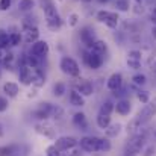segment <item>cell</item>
<instances>
[{
    "mask_svg": "<svg viewBox=\"0 0 156 156\" xmlns=\"http://www.w3.org/2000/svg\"><path fill=\"white\" fill-rule=\"evenodd\" d=\"M40 3H41V8L44 11L46 24L49 26V29H52V30L61 29L64 21H62V18H61V15H59V12H58V9H56V6L53 3V0H40Z\"/></svg>",
    "mask_w": 156,
    "mask_h": 156,
    "instance_id": "obj_1",
    "label": "cell"
},
{
    "mask_svg": "<svg viewBox=\"0 0 156 156\" xmlns=\"http://www.w3.org/2000/svg\"><path fill=\"white\" fill-rule=\"evenodd\" d=\"M59 68L64 74H67L70 77H79L80 76V65L71 56H62L61 61H59Z\"/></svg>",
    "mask_w": 156,
    "mask_h": 156,
    "instance_id": "obj_2",
    "label": "cell"
},
{
    "mask_svg": "<svg viewBox=\"0 0 156 156\" xmlns=\"http://www.w3.org/2000/svg\"><path fill=\"white\" fill-rule=\"evenodd\" d=\"M96 18L99 23H103L105 26H108L109 29H117L118 23H120V17L117 12H112V11H99L96 14Z\"/></svg>",
    "mask_w": 156,
    "mask_h": 156,
    "instance_id": "obj_3",
    "label": "cell"
},
{
    "mask_svg": "<svg viewBox=\"0 0 156 156\" xmlns=\"http://www.w3.org/2000/svg\"><path fill=\"white\" fill-rule=\"evenodd\" d=\"M103 61L105 59L102 55H97V53H94L90 49H87L83 52V64L88 68H91V70H99L103 65Z\"/></svg>",
    "mask_w": 156,
    "mask_h": 156,
    "instance_id": "obj_4",
    "label": "cell"
},
{
    "mask_svg": "<svg viewBox=\"0 0 156 156\" xmlns=\"http://www.w3.org/2000/svg\"><path fill=\"white\" fill-rule=\"evenodd\" d=\"M146 141H147V138H144V136L130 135V138H129L127 143H126V149H124V150H129V152L138 155V153H141L143 149L146 147Z\"/></svg>",
    "mask_w": 156,
    "mask_h": 156,
    "instance_id": "obj_5",
    "label": "cell"
},
{
    "mask_svg": "<svg viewBox=\"0 0 156 156\" xmlns=\"http://www.w3.org/2000/svg\"><path fill=\"white\" fill-rule=\"evenodd\" d=\"M77 144H79V140H77V138L67 135V136H59V138H56V141H55L53 146L62 153V152H68V150L77 147Z\"/></svg>",
    "mask_w": 156,
    "mask_h": 156,
    "instance_id": "obj_6",
    "label": "cell"
},
{
    "mask_svg": "<svg viewBox=\"0 0 156 156\" xmlns=\"http://www.w3.org/2000/svg\"><path fill=\"white\" fill-rule=\"evenodd\" d=\"M99 136H82L79 140V147L82 149V152H87V153H96L99 152Z\"/></svg>",
    "mask_w": 156,
    "mask_h": 156,
    "instance_id": "obj_7",
    "label": "cell"
},
{
    "mask_svg": "<svg viewBox=\"0 0 156 156\" xmlns=\"http://www.w3.org/2000/svg\"><path fill=\"white\" fill-rule=\"evenodd\" d=\"M50 52V47H49V43L44 41V40H37L35 43L30 44V49H29V53L41 58V59H46V56Z\"/></svg>",
    "mask_w": 156,
    "mask_h": 156,
    "instance_id": "obj_8",
    "label": "cell"
},
{
    "mask_svg": "<svg viewBox=\"0 0 156 156\" xmlns=\"http://www.w3.org/2000/svg\"><path fill=\"white\" fill-rule=\"evenodd\" d=\"M79 38H80L82 44L85 46V49H91L93 43L97 40L96 38V32H94V29L91 26H83L80 29V32H79Z\"/></svg>",
    "mask_w": 156,
    "mask_h": 156,
    "instance_id": "obj_9",
    "label": "cell"
},
{
    "mask_svg": "<svg viewBox=\"0 0 156 156\" xmlns=\"http://www.w3.org/2000/svg\"><path fill=\"white\" fill-rule=\"evenodd\" d=\"M37 40H40V29L37 24H32V26H26L23 27V41L26 44H32L35 43Z\"/></svg>",
    "mask_w": 156,
    "mask_h": 156,
    "instance_id": "obj_10",
    "label": "cell"
},
{
    "mask_svg": "<svg viewBox=\"0 0 156 156\" xmlns=\"http://www.w3.org/2000/svg\"><path fill=\"white\" fill-rule=\"evenodd\" d=\"M32 77H34V68L29 65H21L18 67V80L24 87L32 85Z\"/></svg>",
    "mask_w": 156,
    "mask_h": 156,
    "instance_id": "obj_11",
    "label": "cell"
},
{
    "mask_svg": "<svg viewBox=\"0 0 156 156\" xmlns=\"http://www.w3.org/2000/svg\"><path fill=\"white\" fill-rule=\"evenodd\" d=\"M35 130H37L40 135H44L46 138H50V140H55V138H56V129L53 127L52 124L47 123V120L38 123V124L35 126Z\"/></svg>",
    "mask_w": 156,
    "mask_h": 156,
    "instance_id": "obj_12",
    "label": "cell"
},
{
    "mask_svg": "<svg viewBox=\"0 0 156 156\" xmlns=\"http://www.w3.org/2000/svg\"><path fill=\"white\" fill-rule=\"evenodd\" d=\"M156 115V105L155 103H146L144 108L141 109V112L138 114V118L143 121V123H147L149 120H152Z\"/></svg>",
    "mask_w": 156,
    "mask_h": 156,
    "instance_id": "obj_13",
    "label": "cell"
},
{
    "mask_svg": "<svg viewBox=\"0 0 156 156\" xmlns=\"http://www.w3.org/2000/svg\"><path fill=\"white\" fill-rule=\"evenodd\" d=\"M114 111H115L118 115H121V117L129 115V114L132 112V103H130V100L126 99V97H124V99H120V100L115 103Z\"/></svg>",
    "mask_w": 156,
    "mask_h": 156,
    "instance_id": "obj_14",
    "label": "cell"
},
{
    "mask_svg": "<svg viewBox=\"0 0 156 156\" xmlns=\"http://www.w3.org/2000/svg\"><path fill=\"white\" fill-rule=\"evenodd\" d=\"M76 90L83 96V97H90L94 94V85L90 82V80H85V79H80L77 83H76Z\"/></svg>",
    "mask_w": 156,
    "mask_h": 156,
    "instance_id": "obj_15",
    "label": "cell"
},
{
    "mask_svg": "<svg viewBox=\"0 0 156 156\" xmlns=\"http://www.w3.org/2000/svg\"><path fill=\"white\" fill-rule=\"evenodd\" d=\"M106 87H108V90L109 91H117V90H120L121 87H123V76H121V73H114V74H111L109 76V79H108V82H106Z\"/></svg>",
    "mask_w": 156,
    "mask_h": 156,
    "instance_id": "obj_16",
    "label": "cell"
},
{
    "mask_svg": "<svg viewBox=\"0 0 156 156\" xmlns=\"http://www.w3.org/2000/svg\"><path fill=\"white\" fill-rule=\"evenodd\" d=\"M68 102L74 108H82V106H85V97L74 88V90H70V93H68Z\"/></svg>",
    "mask_w": 156,
    "mask_h": 156,
    "instance_id": "obj_17",
    "label": "cell"
},
{
    "mask_svg": "<svg viewBox=\"0 0 156 156\" xmlns=\"http://www.w3.org/2000/svg\"><path fill=\"white\" fill-rule=\"evenodd\" d=\"M71 121L79 130H88V120H87V115L83 112H76L73 115Z\"/></svg>",
    "mask_w": 156,
    "mask_h": 156,
    "instance_id": "obj_18",
    "label": "cell"
},
{
    "mask_svg": "<svg viewBox=\"0 0 156 156\" xmlns=\"http://www.w3.org/2000/svg\"><path fill=\"white\" fill-rule=\"evenodd\" d=\"M46 83V73L43 68H34V77H32V85L35 88H41Z\"/></svg>",
    "mask_w": 156,
    "mask_h": 156,
    "instance_id": "obj_19",
    "label": "cell"
},
{
    "mask_svg": "<svg viewBox=\"0 0 156 156\" xmlns=\"http://www.w3.org/2000/svg\"><path fill=\"white\" fill-rule=\"evenodd\" d=\"M3 93L9 97V99H15L20 93V87L15 82H6L3 83Z\"/></svg>",
    "mask_w": 156,
    "mask_h": 156,
    "instance_id": "obj_20",
    "label": "cell"
},
{
    "mask_svg": "<svg viewBox=\"0 0 156 156\" xmlns=\"http://www.w3.org/2000/svg\"><path fill=\"white\" fill-rule=\"evenodd\" d=\"M23 41V35L17 27H11L9 32V47H18Z\"/></svg>",
    "mask_w": 156,
    "mask_h": 156,
    "instance_id": "obj_21",
    "label": "cell"
},
{
    "mask_svg": "<svg viewBox=\"0 0 156 156\" xmlns=\"http://www.w3.org/2000/svg\"><path fill=\"white\" fill-rule=\"evenodd\" d=\"M123 130V126L120 123H111L106 129H105V135L111 140V138H117Z\"/></svg>",
    "mask_w": 156,
    "mask_h": 156,
    "instance_id": "obj_22",
    "label": "cell"
},
{
    "mask_svg": "<svg viewBox=\"0 0 156 156\" xmlns=\"http://www.w3.org/2000/svg\"><path fill=\"white\" fill-rule=\"evenodd\" d=\"M2 65L6 68V70H14V67L17 65L15 64V55L11 52V50H8V52L3 55V58H2Z\"/></svg>",
    "mask_w": 156,
    "mask_h": 156,
    "instance_id": "obj_23",
    "label": "cell"
},
{
    "mask_svg": "<svg viewBox=\"0 0 156 156\" xmlns=\"http://www.w3.org/2000/svg\"><path fill=\"white\" fill-rule=\"evenodd\" d=\"M90 50H93V52L97 53V55L105 56V55L108 53V44L105 43L103 40H96V41L93 43V46H91V49H90Z\"/></svg>",
    "mask_w": 156,
    "mask_h": 156,
    "instance_id": "obj_24",
    "label": "cell"
},
{
    "mask_svg": "<svg viewBox=\"0 0 156 156\" xmlns=\"http://www.w3.org/2000/svg\"><path fill=\"white\" fill-rule=\"evenodd\" d=\"M96 123L99 126V129H106L111 123H112V117L111 115H106V114H97V118H96Z\"/></svg>",
    "mask_w": 156,
    "mask_h": 156,
    "instance_id": "obj_25",
    "label": "cell"
},
{
    "mask_svg": "<svg viewBox=\"0 0 156 156\" xmlns=\"http://www.w3.org/2000/svg\"><path fill=\"white\" fill-rule=\"evenodd\" d=\"M35 8V0H18V11L20 12H32Z\"/></svg>",
    "mask_w": 156,
    "mask_h": 156,
    "instance_id": "obj_26",
    "label": "cell"
},
{
    "mask_svg": "<svg viewBox=\"0 0 156 156\" xmlns=\"http://www.w3.org/2000/svg\"><path fill=\"white\" fill-rule=\"evenodd\" d=\"M146 83H147V76H146V74H143V73H136V74L132 76V85H133V87L141 88V87H144Z\"/></svg>",
    "mask_w": 156,
    "mask_h": 156,
    "instance_id": "obj_27",
    "label": "cell"
},
{
    "mask_svg": "<svg viewBox=\"0 0 156 156\" xmlns=\"http://www.w3.org/2000/svg\"><path fill=\"white\" fill-rule=\"evenodd\" d=\"M114 6L117 8L118 12H129L132 9V5L129 0H115L114 2Z\"/></svg>",
    "mask_w": 156,
    "mask_h": 156,
    "instance_id": "obj_28",
    "label": "cell"
},
{
    "mask_svg": "<svg viewBox=\"0 0 156 156\" xmlns=\"http://www.w3.org/2000/svg\"><path fill=\"white\" fill-rule=\"evenodd\" d=\"M9 49V32L5 29H0V50Z\"/></svg>",
    "mask_w": 156,
    "mask_h": 156,
    "instance_id": "obj_29",
    "label": "cell"
},
{
    "mask_svg": "<svg viewBox=\"0 0 156 156\" xmlns=\"http://www.w3.org/2000/svg\"><path fill=\"white\" fill-rule=\"evenodd\" d=\"M114 108H115V103L112 100H105L103 103L100 105V109L99 112L100 114H106V115H111L114 112Z\"/></svg>",
    "mask_w": 156,
    "mask_h": 156,
    "instance_id": "obj_30",
    "label": "cell"
},
{
    "mask_svg": "<svg viewBox=\"0 0 156 156\" xmlns=\"http://www.w3.org/2000/svg\"><path fill=\"white\" fill-rule=\"evenodd\" d=\"M67 93V85L64 82H56L53 85V96L55 97H62Z\"/></svg>",
    "mask_w": 156,
    "mask_h": 156,
    "instance_id": "obj_31",
    "label": "cell"
},
{
    "mask_svg": "<svg viewBox=\"0 0 156 156\" xmlns=\"http://www.w3.org/2000/svg\"><path fill=\"white\" fill-rule=\"evenodd\" d=\"M111 149H112V143L109 141L108 136H105V138H100V140H99V152L108 153V152H111Z\"/></svg>",
    "mask_w": 156,
    "mask_h": 156,
    "instance_id": "obj_32",
    "label": "cell"
},
{
    "mask_svg": "<svg viewBox=\"0 0 156 156\" xmlns=\"http://www.w3.org/2000/svg\"><path fill=\"white\" fill-rule=\"evenodd\" d=\"M141 124H143V121H141V120H140L138 117L132 118V120L129 121V124H127V129H126V130H127V133L133 135V133L136 132V129H138V127H140Z\"/></svg>",
    "mask_w": 156,
    "mask_h": 156,
    "instance_id": "obj_33",
    "label": "cell"
},
{
    "mask_svg": "<svg viewBox=\"0 0 156 156\" xmlns=\"http://www.w3.org/2000/svg\"><path fill=\"white\" fill-rule=\"evenodd\" d=\"M136 99H138L143 105H146V103H149V102H150V94H149V91L138 88V91H136Z\"/></svg>",
    "mask_w": 156,
    "mask_h": 156,
    "instance_id": "obj_34",
    "label": "cell"
},
{
    "mask_svg": "<svg viewBox=\"0 0 156 156\" xmlns=\"http://www.w3.org/2000/svg\"><path fill=\"white\" fill-rule=\"evenodd\" d=\"M64 117V109L59 106V105H53L52 112H50V118H55V120H61Z\"/></svg>",
    "mask_w": 156,
    "mask_h": 156,
    "instance_id": "obj_35",
    "label": "cell"
},
{
    "mask_svg": "<svg viewBox=\"0 0 156 156\" xmlns=\"http://www.w3.org/2000/svg\"><path fill=\"white\" fill-rule=\"evenodd\" d=\"M126 64H127V67H129L130 70H135V71L141 68V61H138V59H130V58H127Z\"/></svg>",
    "mask_w": 156,
    "mask_h": 156,
    "instance_id": "obj_36",
    "label": "cell"
},
{
    "mask_svg": "<svg viewBox=\"0 0 156 156\" xmlns=\"http://www.w3.org/2000/svg\"><path fill=\"white\" fill-rule=\"evenodd\" d=\"M79 20H80V17L76 14V12H71L70 15H68V24L71 26V27H74V26H77V23H79Z\"/></svg>",
    "mask_w": 156,
    "mask_h": 156,
    "instance_id": "obj_37",
    "label": "cell"
},
{
    "mask_svg": "<svg viewBox=\"0 0 156 156\" xmlns=\"http://www.w3.org/2000/svg\"><path fill=\"white\" fill-rule=\"evenodd\" d=\"M156 153V149L155 146H146L141 152V156H155Z\"/></svg>",
    "mask_w": 156,
    "mask_h": 156,
    "instance_id": "obj_38",
    "label": "cell"
},
{
    "mask_svg": "<svg viewBox=\"0 0 156 156\" xmlns=\"http://www.w3.org/2000/svg\"><path fill=\"white\" fill-rule=\"evenodd\" d=\"M8 108H9V102H8V99H6V97H3V96H0V114H2V112H6V111H8Z\"/></svg>",
    "mask_w": 156,
    "mask_h": 156,
    "instance_id": "obj_39",
    "label": "cell"
},
{
    "mask_svg": "<svg viewBox=\"0 0 156 156\" xmlns=\"http://www.w3.org/2000/svg\"><path fill=\"white\" fill-rule=\"evenodd\" d=\"M46 156H61V152L55 147V146H49L47 147V150H46Z\"/></svg>",
    "mask_w": 156,
    "mask_h": 156,
    "instance_id": "obj_40",
    "label": "cell"
},
{
    "mask_svg": "<svg viewBox=\"0 0 156 156\" xmlns=\"http://www.w3.org/2000/svg\"><path fill=\"white\" fill-rule=\"evenodd\" d=\"M127 58L141 61V58H143V53H141V50H130V52L127 53Z\"/></svg>",
    "mask_w": 156,
    "mask_h": 156,
    "instance_id": "obj_41",
    "label": "cell"
},
{
    "mask_svg": "<svg viewBox=\"0 0 156 156\" xmlns=\"http://www.w3.org/2000/svg\"><path fill=\"white\" fill-rule=\"evenodd\" d=\"M12 5V0H0V11H8Z\"/></svg>",
    "mask_w": 156,
    "mask_h": 156,
    "instance_id": "obj_42",
    "label": "cell"
},
{
    "mask_svg": "<svg viewBox=\"0 0 156 156\" xmlns=\"http://www.w3.org/2000/svg\"><path fill=\"white\" fill-rule=\"evenodd\" d=\"M0 156H11L9 146H3V147H0Z\"/></svg>",
    "mask_w": 156,
    "mask_h": 156,
    "instance_id": "obj_43",
    "label": "cell"
},
{
    "mask_svg": "<svg viewBox=\"0 0 156 156\" xmlns=\"http://www.w3.org/2000/svg\"><path fill=\"white\" fill-rule=\"evenodd\" d=\"M133 12H135V14H143V12H144V8H143V5H140V2H138V5L135 6Z\"/></svg>",
    "mask_w": 156,
    "mask_h": 156,
    "instance_id": "obj_44",
    "label": "cell"
},
{
    "mask_svg": "<svg viewBox=\"0 0 156 156\" xmlns=\"http://www.w3.org/2000/svg\"><path fill=\"white\" fill-rule=\"evenodd\" d=\"M5 136V129H3V124L0 123V138H3Z\"/></svg>",
    "mask_w": 156,
    "mask_h": 156,
    "instance_id": "obj_45",
    "label": "cell"
},
{
    "mask_svg": "<svg viewBox=\"0 0 156 156\" xmlns=\"http://www.w3.org/2000/svg\"><path fill=\"white\" fill-rule=\"evenodd\" d=\"M152 37H153V40H156V26L152 27Z\"/></svg>",
    "mask_w": 156,
    "mask_h": 156,
    "instance_id": "obj_46",
    "label": "cell"
},
{
    "mask_svg": "<svg viewBox=\"0 0 156 156\" xmlns=\"http://www.w3.org/2000/svg\"><path fill=\"white\" fill-rule=\"evenodd\" d=\"M150 21L153 23V26H156V17L155 15H152V14H150Z\"/></svg>",
    "mask_w": 156,
    "mask_h": 156,
    "instance_id": "obj_47",
    "label": "cell"
},
{
    "mask_svg": "<svg viewBox=\"0 0 156 156\" xmlns=\"http://www.w3.org/2000/svg\"><path fill=\"white\" fill-rule=\"evenodd\" d=\"M96 2H97V3H100V5H106L109 0H96Z\"/></svg>",
    "mask_w": 156,
    "mask_h": 156,
    "instance_id": "obj_48",
    "label": "cell"
},
{
    "mask_svg": "<svg viewBox=\"0 0 156 156\" xmlns=\"http://www.w3.org/2000/svg\"><path fill=\"white\" fill-rule=\"evenodd\" d=\"M152 15H155L156 17V3L153 5V8H152Z\"/></svg>",
    "mask_w": 156,
    "mask_h": 156,
    "instance_id": "obj_49",
    "label": "cell"
},
{
    "mask_svg": "<svg viewBox=\"0 0 156 156\" xmlns=\"http://www.w3.org/2000/svg\"><path fill=\"white\" fill-rule=\"evenodd\" d=\"M152 71H153V73H156V61L153 62V65H152Z\"/></svg>",
    "mask_w": 156,
    "mask_h": 156,
    "instance_id": "obj_50",
    "label": "cell"
},
{
    "mask_svg": "<svg viewBox=\"0 0 156 156\" xmlns=\"http://www.w3.org/2000/svg\"><path fill=\"white\" fill-rule=\"evenodd\" d=\"M2 58H3V53H2V50H0V65H2Z\"/></svg>",
    "mask_w": 156,
    "mask_h": 156,
    "instance_id": "obj_51",
    "label": "cell"
},
{
    "mask_svg": "<svg viewBox=\"0 0 156 156\" xmlns=\"http://www.w3.org/2000/svg\"><path fill=\"white\" fill-rule=\"evenodd\" d=\"M80 2H83V3H90V2H93V0H80Z\"/></svg>",
    "mask_w": 156,
    "mask_h": 156,
    "instance_id": "obj_52",
    "label": "cell"
},
{
    "mask_svg": "<svg viewBox=\"0 0 156 156\" xmlns=\"http://www.w3.org/2000/svg\"><path fill=\"white\" fill-rule=\"evenodd\" d=\"M0 77H2V70H0Z\"/></svg>",
    "mask_w": 156,
    "mask_h": 156,
    "instance_id": "obj_53",
    "label": "cell"
},
{
    "mask_svg": "<svg viewBox=\"0 0 156 156\" xmlns=\"http://www.w3.org/2000/svg\"><path fill=\"white\" fill-rule=\"evenodd\" d=\"M136 2H141V0H136Z\"/></svg>",
    "mask_w": 156,
    "mask_h": 156,
    "instance_id": "obj_54",
    "label": "cell"
}]
</instances>
